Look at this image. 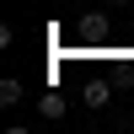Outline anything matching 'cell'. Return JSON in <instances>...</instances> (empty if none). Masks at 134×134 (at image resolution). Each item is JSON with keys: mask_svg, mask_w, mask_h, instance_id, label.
Wrapping results in <instances>:
<instances>
[{"mask_svg": "<svg viewBox=\"0 0 134 134\" xmlns=\"http://www.w3.org/2000/svg\"><path fill=\"white\" fill-rule=\"evenodd\" d=\"M21 97H27V86H21L16 75H5V81H0V107H16Z\"/></svg>", "mask_w": 134, "mask_h": 134, "instance_id": "3957f363", "label": "cell"}, {"mask_svg": "<svg viewBox=\"0 0 134 134\" xmlns=\"http://www.w3.org/2000/svg\"><path fill=\"white\" fill-rule=\"evenodd\" d=\"M64 113H70V102H64V91H43V97H38V118H43V124H59Z\"/></svg>", "mask_w": 134, "mask_h": 134, "instance_id": "7a4b0ae2", "label": "cell"}, {"mask_svg": "<svg viewBox=\"0 0 134 134\" xmlns=\"http://www.w3.org/2000/svg\"><path fill=\"white\" fill-rule=\"evenodd\" d=\"M81 102L91 107V113H102V107L113 102V81H102V75H97V81H86V86H81Z\"/></svg>", "mask_w": 134, "mask_h": 134, "instance_id": "6da1fadb", "label": "cell"}]
</instances>
